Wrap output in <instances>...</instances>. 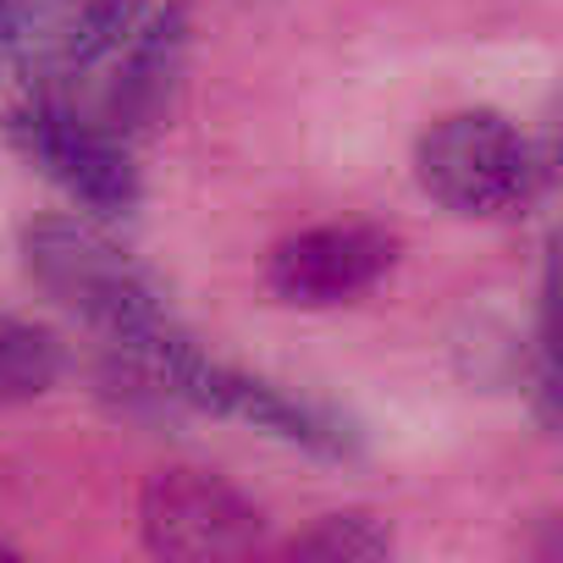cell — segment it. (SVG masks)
<instances>
[{
    "label": "cell",
    "mask_w": 563,
    "mask_h": 563,
    "mask_svg": "<svg viewBox=\"0 0 563 563\" xmlns=\"http://www.w3.org/2000/svg\"><path fill=\"white\" fill-rule=\"evenodd\" d=\"M166 387L177 393L183 409L194 415H216V420H238V426H254L276 442H288L310 459H327V464H354L365 453V431L349 409L327 404V398H305V393H288V387H276L254 371H238V365H221L210 360L183 327L155 343L144 354Z\"/></svg>",
    "instance_id": "cell-2"
},
{
    "label": "cell",
    "mask_w": 563,
    "mask_h": 563,
    "mask_svg": "<svg viewBox=\"0 0 563 563\" xmlns=\"http://www.w3.org/2000/svg\"><path fill=\"white\" fill-rule=\"evenodd\" d=\"M415 177L448 216L492 221V216H508L530 199L541 161H536V144L503 111L470 106V111L437 117L420 133Z\"/></svg>",
    "instance_id": "cell-3"
},
{
    "label": "cell",
    "mask_w": 563,
    "mask_h": 563,
    "mask_svg": "<svg viewBox=\"0 0 563 563\" xmlns=\"http://www.w3.org/2000/svg\"><path fill=\"white\" fill-rule=\"evenodd\" d=\"M7 144L45 177L56 183L78 210L117 221L133 216L144 199V177L133 161V144L111 133L106 122L78 117L62 95H29L23 106L7 111Z\"/></svg>",
    "instance_id": "cell-4"
},
{
    "label": "cell",
    "mask_w": 563,
    "mask_h": 563,
    "mask_svg": "<svg viewBox=\"0 0 563 563\" xmlns=\"http://www.w3.org/2000/svg\"><path fill=\"white\" fill-rule=\"evenodd\" d=\"M398 238L371 221H327L282 238L265 260V282L294 310H338L382 288L398 265Z\"/></svg>",
    "instance_id": "cell-6"
},
{
    "label": "cell",
    "mask_w": 563,
    "mask_h": 563,
    "mask_svg": "<svg viewBox=\"0 0 563 563\" xmlns=\"http://www.w3.org/2000/svg\"><path fill=\"white\" fill-rule=\"evenodd\" d=\"M18 260L45 299L89 321L106 343H139L177 321L166 288L95 221L34 216L18 232Z\"/></svg>",
    "instance_id": "cell-1"
},
{
    "label": "cell",
    "mask_w": 563,
    "mask_h": 563,
    "mask_svg": "<svg viewBox=\"0 0 563 563\" xmlns=\"http://www.w3.org/2000/svg\"><path fill=\"white\" fill-rule=\"evenodd\" d=\"M139 536L155 558H177V563L249 558L265 541V514L227 475L166 464L139 492Z\"/></svg>",
    "instance_id": "cell-5"
},
{
    "label": "cell",
    "mask_w": 563,
    "mask_h": 563,
    "mask_svg": "<svg viewBox=\"0 0 563 563\" xmlns=\"http://www.w3.org/2000/svg\"><path fill=\"white\" fill-rule=\"evenodd\" d=\"M62 0H0V67H29L45 40L56 45Z\"/></svg>",
    "instance_id": "cell-10"
},
{
    "label": "cell",
    "mask_w": 563,
    "mask_h": 563,
    "mask_svg": "<svg viewBox=\"0 0 563 563\" xmlns=\"http://www.w3.org/2000/svg\"><path fill=\"white\" fill-rule=\"evenodd\" d=\"M188 51H194V18L183 0H172L161 12H144V23L117 51L122 67H117V84L106 100V128L122 133L128 144L155 139L177 111V95L188 78Z\"/></svg>",
    "instance_id": "cell-7"
},
{
    "label": "cell",
    "mask_w": 563,
    "mask_h": 563,
    "mask_svg": "<svg viewBox=\"0 0 563 563\" xmlns=\"http://www.w3.org/2000/svg\"><path fill=\"white\" fill-rule=\"evenodd\" d=\"M282 558H305V563H382V558H393V530L371 508H338V514H321L310 530L282 541Z\"/></svg>",
    "instance_id": "cell-9"
},
{
    "label": "cell",
    "mask_w": 563,
    "mask_h": 563,
    "mask_svg": "<svg viewBox=\"0 0 563 563\" xmlns=\"http://www.w3.org/2000/svg\"><path fill=\"white\" fill-rule=\"evenodd\" d=\"M67 376V343L23 316H0V409L34 404Z\"/></svg>",
    "instance_id": "cell-8"
}]
</instances>
